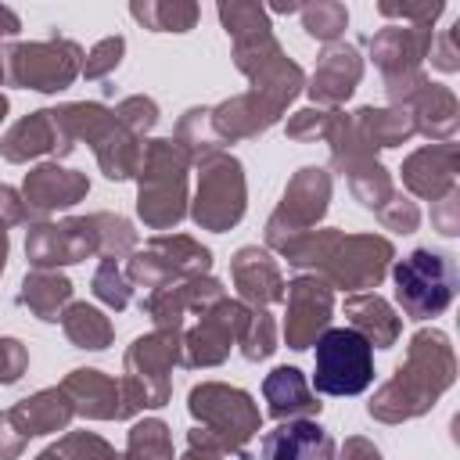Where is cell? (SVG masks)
Instances as JSON below:
<instances>
[{
	"mask_svg": "<svg viewBox=\"0 0 460 460\" xmlns=\"http://www.w3.org/2000/svg\"><path fill=\"white\" fill-rule=\"evenodd\" d=\"M374 381V356L370 338L352 327L323 331L316 341V370L313 385L327 395H359Z\"/></svg>",
	"mask_w": 460,
	"mask_h": 460,
	"instance_id": "1",
	"label": "cell"
},
{
	"mask_svg": "<svg viewBox=\"0 0 460 460\" xmlns=\"http://www.w3.org/2000/svg\"><path fill=\"white\" fill-rule=\"evenodd\" d=\"M395 284H399V302L410 316H435L449 305L456 273H453V262L446 255L420 248L399 262Z\"/></svg>",
	"mask_w": 460,
	"mask_h": 460,
	"instance_id": "2",
	"label": "cell"
},
{
	"mask_svg": "<svg viewBox=\"0 0 460 460\" xmlns=\"http://www.w3.org/2000/svg\"><path fill=\"white\" fill-rule=\"evenodd\" d=\"M331 449L327 431L316 424H284L262 442L266 460H331Z\"/></svg>",
	"mask_w": 460,
	"mask_h": 460,
	"instance_id": "3",
	"label": "cell"
}]
</instances>
